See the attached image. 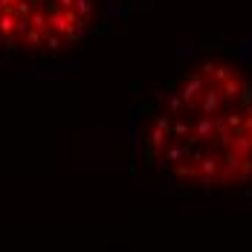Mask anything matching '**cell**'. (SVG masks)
I'll list each match as a JSON object with an SVG mask.
<instances>
[{
	"label": "cell",
	"mask_w": 252,
	"mask_h": 252,
	"mask_svg": "<svg viewBox=\"0 0 252 252\" xmlns=\"http://www.w3.org/2000/svg\"><path fill=\"white\" fill-rule=\"evenodd\" d=\"M145 142L154 165L180 180H241L252 168V90L206 67L162 99Z\"/></svg>",
	"instance_id": "6da1fadb"
},
{
	"label": "cell",
	"mask_w": 252,
	"mask_h": 252,
	"mask_svg": "<svg viewBox=\"0 0 252 252\" xmlns=\"http://www.w3.org/2000/svg\"><path fill=\"white\" fill-rule=\"evenodd\" d=\"M81 0H0V55L18 50H52L73 38L81 24Z\"/></svg>",
	"instance_id": "7a4b0ae2"
}]
</instances>
